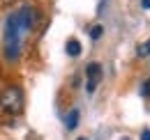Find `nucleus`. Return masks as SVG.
<instances>
[{"mask_svg": "<svg viewBox=\"0 0 150 140\" xmlns=\"http://www.w3.org/2000/svg\"><path fill=\"white\" fill-rule=\"evenodd\" d=\"M141 140H150V129H146V131L141 133Z\"/></svg>", "mask_w": 150, "mask_h": 140, "instance_id": "9", "label": "nucleus"}, {"mask_svg": "<svg viewBox=\"0 0 150 140\" xmlns=\"http://www.w3.org/2000/svg\"><path fill=\"white\" fill-rule=\"evenodd\" d=\"M141 5H143V9H150V0H141Z\"/></svg>", "mask_w": 150, "mask_h": 140, "instance_id": "10", "label": "nucleus"}, {"mask_svg": "<svg viewBox=\"0 0 150 140\" xmlns=\"http://www.w3.org/2000/svg\"><path fill=\"white\" fill-rule=\"evenodd\" d=\"M122 140H129V138H122Z\"/></svg>", "mask_w": 150, "mask_h": 140, "instance_id": "12", "label": "nucleus"}, {"mask_svg": "<svg viewBox=\"0 0 150 140\" xmlns=\"http://www.w3.org/2000/svg\"><path fill=\"white\" fill-rule=\"evenodd\" d=\"M0 104L9 113H19L21 108H23V94H21V90L19 88H7L0 94Z\"/></svg>", "mask_w": 150, "mask_h": 140, "instance_id": "1", "label": "nucleus"}, {"mask_svg": "<svg viewBox=\"0 0 150 140\" xmlns=\"http://www.w3.org/2000/svg\"><path fill=\"white\" fill-rule=\"evenodd\" d=\"M79 140H86V138H79Z\"/></svg>", "mask_w": 150, "mask_h": 140, "instance_id": "11", "label": "nucleus"}, {"mask_svg": "<svg viewBox=\"0 0 150 140\" xmlns=\"http://www.w3.org/2000/svg\"><path fill=\"white\" fill-rule=\"evenodd\" d=\"M141 94H143V97H150V78L141 85Z\"/></svg>", "mask_w": 150, "mask_h": 140, "instance_id": "8", "label": "nucleus"}, {"mask_svg": "<svg viewBox=\"0 0 150 140\" xmlns=\"http://www.w3.org/2000/svg\"><path fill=\"white\" fill-rule=\"evenodd\" d=\"M76 124H79V110H72L67 117V129H74Z\"/></svg>", "mask_w": 150, "mask_h": 140, "instance_id": "5", "label": "nucleus"}, {"mask_svg": "<svg viewBox=\"0 0 150 140\" xmlns=\"http://www.w3.org/2000/svg\"><path fill=\"white\" fill-rule=\"evenodd\" d=\"M99 78H102V67H99L97 62L88 64V92H95L97 83H99Z\"/></svg>", "mask_w": 150, "mask_h": 140, "instance_id": "3", "label": "nucleus"}, {"mask_svg": "<svg viewBox=\"0 0 150 140\" xmlns=\"http://www.w3.org/2000/svg\"><path fill=\"white\" fill-rule=\"evenodd\" d=\"M139 55H141V57L150 55V41H148V44H143V46H139Z\"/></svg>", "mask_w": 150, "mask_h": 140, "instance_id": "6", "label": "nucleus"}, {"mask_svg": "<svg viewBox=\"0 0 150 140\" xmlns=\"http://www.w3.org/2000/svg\"><path fill=\"white\" fill-rule=\"evenodd\" d=\"M67 53H69L72 57H79V55H81V44H79L76 39H69V41H67Z\"/></svg>", "mask_w": 150, "mask_h": 140, "instance_id": "4", "label": "nucleus"}, {"mask_svg": "<svg viewBox=\"0 0 150 140\" xmlns=\"http://www.w3.org/2000/svg\"><path fill=\"white\" fill-rule=\"evenodd\" d=\"M90 37H93V39H99V37H102V25H95L93 30H90Z\"/></svg>", "mask_w": 150, "mask_h": 140, "instance_id": "7", "label": "nucleus"}, {"mask_svg": "<svg viewBox=\"0 0 150 140\" xmlns=\"http://www.w3.org/2000/svg\"><path fill=\"white\" fill-rule=\"evenodd\" d=\"M16 18H21V25H23L25 30H33V28L37 25L39 14H37V9H30V7H25V9H23V12H21Z\"/></svg>", "mask_w": 150, "mask_h": 140, "instance_id": "2", "label": "nucleus"}]
</instances>
